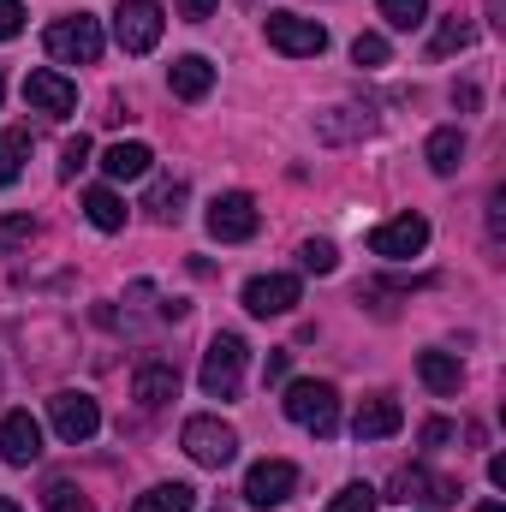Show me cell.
Wrapping results in <instances>:
<instances>
[{"instance_id":"obj_9","label":"cell","mask_w":506,"mask_h":512,"mask_svg":"<svg viewBox=\"0 0 506 512\" xmlns=\"http://www.w3.org/2000/svg\"><path fill=\"white\" fill-rule=\"evenodd\" d=\"M387 495L405 501V507H453V501H459V483L441 477V471H429V465H405Z\"/></svg>"},{"instance_id":"obj_38","label":"cell","mask_w":506,"mask_h":512,"mask_svg":"<svg viewBox=\"0 0 506 512\" xmlns=\"http://www.w3.org/2000/svg\"><path fill=\"white\" fill-rule=\"evenodd\" d=\"M453 108L477 114V108H483V90H477V84H453Z\"/></svg>"},{"instance_id":"obj_21","label":"cell","mask_w":506,"mask_h":512,"mask_svg":"<svg viewBox=\"0 0 506 512\" xmlns=\"http://www.w3.org/2000/svg\"><path fill=\"white\" fill-rule=\"evenodd\" d=\"M423 155H429V167H435L441 179H447V173H459V161H465V131H459V126L429 131V149H423Z\"/></svg>"},{"instance_id":"obj_39","label":"cell","mask_w":506,"mask_h":512,"mask_svg":"<svg viewBox=\"0 0 506 512\" xmlns=\"http://www.w3.org/2000/svg\"><path fill=\"white\" fill-rule=\"evenodd\" d=\"M30 233H36V227H30V221H24V215H12V221H6V227H0V239H6V245H18V239H30Z\"/></svg>"},{"instance_id":"obj_18","label":"cell","mask_w":506,"mask_h":512,"mask_svg":"<svg viewBox=\"0 0 506 512\" xmlns=\"http://www.w3.org/2000/svg\"><path fill=\"white\" fill-rule=\"evenodd\" d=\"M155 167V149L149 143H114L108 155H102V173L114 179V185H126V179H143Z\"/></svg>"},{"instance_id":"obj_15","label":"cell","mask_w":506,"mask_h":512,"mask_svg":"<svg viewBox=\"0 0 506 512\" xmlns=\"http://www.w3.org/2000/svg\"><path fill=\"white\" fill-rule=\"evenodd\" d=\"M131 399H137L143 411H161L167 399H179V370H173L167 358H143V364L131 370Z\"/></svg>"},{"instance_id":"obj_7","label":"cell","mask_w":506,"mask_h":512,"mask_svg":"<svg viewBox=\"0 0 506 512\" xmlns=\"http://www.w3.org/2000/svg\"><path fill=\"white\" fill-rule=\"evenodd\" d=\"M48 423H54V435H60L66 447H78V441H90V435L102 429V405H96L90 393L66 387V393L48 399Z\"/></svg>"},{"instance_id":"obj_3","label":"cell","mask_w":506,"mask_h":512,"mask_svg":"<svg viewBox=\"0 0 506 512\" xmlns=\"http://www.w3.org/2000/svg\"><path fill=\"white\" fill-rule=\"evenodd\" d=\"M197 382H203L209 399H239V387H245V340L239 334H215L209 352H203Z\"/></svg>"},{"instance_id":"obj_20","label":"cell","mask_w":506,"mask_h":512,"mask_svg":"<svg viewBox=\"0 0 506 512\" xmlns=\"http://www.w3.org/2000/svg\"><path fill=\"white\" fill-rule=\"evenodd\" d=\"M197 507V489L191 483H155V489H143L131 512H191Z\"/></svg>"},{"instance_id":"obj_4","label":"cell","mask_w":506,"mask_h":512,"mask_svg":"<svg viewBox=\"0 0 506 512\" xmlns=\"http://www.w3.org/2000/svg\"><path fill=\"white\" fill-rule=\"evenodd\" d=\"M262 36H268V48L286 54V60H316V54L328 48V30H322L316 18H298V12H268V18H262Z\"/></svg>"},{"instance_id":"obj_44","label":"cell","mask_w":506,"mask_h":512,"mask_svg":"<svg viewBox=\"0 0 506 512\" xmlns=\"http://www.w3.org/2000/svg\"><path fill=\"white\" fill-rule=\"evenodd\" d=\"M245 6H256V0H245Z\"/></svg>"},{"instance_id":"obj_16","label":"cell","mask_w":506,"mask_h":512,"mask_svg":"<svg viewBox=\"0 0 506 512\" xmlns=\"http://www.w3.org/2000/svg\"><path fill=\"white\" fill-rule=\"evenodd\" d=\"M399 423H405V411H399L393 393H370V399L352 411V435H358V441H387V435H399Z\"/></svg>"},{"instance_id":"obj_23","label":"cell","mask_w":506,"mask_h":512,"mask_svg":"<svg viewBox=\"0 0 506 512\" xmlns=\"http://www.w3.org/2000/svg\"><path fill=\"white\" fill-rule=\"evenodd\" d=\"M185 197H191L185 179H155L149 197H143V209H149L155 221H179V215H185Z\"/></svg>"},{"instance_id":"obj_22","label":"cell","mask_w":506,"mask_h":512,"mask_svg":"<svg viewBox=\"0 0 506 512\" xmlns=\"http://www.w3.org/2000/svg\"><path fill=\"white\" fill-rule=\"evenodd\" d=\"M84 215H90V227H102V233H120V227H126V203H120L114 185H96V191L84 197Z\"/></svg>"},{"instance_id":"obj_12","label":"cell","mask_w":506,"mask_h":512,"mask_svg":"<svg viewBox=\"0 0 506 512\" xmlns=\"http://www.w3.org/2000/svg\"><path fill=\"white\" fill-rule=\"evenodd\" d=\"M292 489H298V465L292 459H256L245 471V501L251 507H280Z\"/></svg>"},{"instance_id":"obj_19","label":"cell","mask_w":506,"mask_h":512,"mask_svg":"<svg viewBox=\"0 0 506 512\" xmlns=\"http://www.w3.org/2000/svg\"><path fill=\"white\" fill-rule=\"evenodd\" d=\"M417 376L429 393H459L465 387V364L453 352H417Z\"/></svg>"},{"instance_id":"obj_34","label":"cell","mask_w":506,"mask_h":512,"mask_svg":"<svg viewBox=\"0 0 506 512\" xmlns=\"http://www.w3.org/2000/svg\"><path fill=\"white\" fill-rule=\"evenodd\" d=\"M453 435H459V429H453L447 417H429V423H423V447H447Z\"/></svg>"},{"instance_id":"obj_11","label":"cell","mask_w":506,"mask_h":512,"mask_svg":"<svg viewBox=\"0 0 506 512\" xmlns=\"http://www.w3.org/2000/svg\"><path fill=\"white\" fill-rule=\"evenodd\" d=\"M423 245H429V221L423 215H393V221H381L376 233H370V251L387 256V262H411V256H423Z\"/></svg>"},{"instance_id":"obj_42","label":"cell","mask_w":506,"mask_h":512,"mask_svg":"<svg viewBox=\"0 0 506 512\" xmlns=\"http://www.w3.org/2000/svg\"><path fill=\"white\" fill-rule=\"evenodd\" d=\"M0 512H18V501H0Z\"/></svg>"},{"instance_id":"obj_36","label":"cell","mask_w":506,"mask_h":512,"mask_svg":"<svg viewBox=\"0 0 506 512\" xmlns=\"http://www.w3.org/2000/svg\"><path fill=\"white\" fill-rule=\"evenodd\" d=\"M215 6H221V0H179V18H185V24H203V18H215Z\"/></svg>"},{"instance_id":"obj_8","label":"cell","mask_w":506,"mask_h":512,"mask_svg":"<svg viewBox=\"0 0 506 512\" xmlns=\"http://www.w3.org/2000/svg\"><path fill=\"white\" fill-rule=\"evenodd\" d=\"M161 24H167L161 0H120L114 6V36H120L126 54H149L161 42Z\"/></svg>"},{"instance_id":"obj_37","label":"cell","mask_w":506,"mask_h":512,"mask_svg":"<svg viewBox=\"0 0 506 512\" xmlns=\"http://www.w3.org/2000/svg\"><path fill=\"white\" fill-rule=\"evenodd\" d=\"M501 233H506V191H495L489 197V239L501 245Z\"/></svg>"},{"instance_id":"obj_6","label":"cell","mask_w":506,"mask_h":512,"mask_svg":"<svg viewBox=\"0 0 506 512\" xmlns=\"http://www.w3.org/2000/svg\"><path fill=\"white\" fill-rule=\"evenodd\" d=\"M203 227H209V239H221V245H245L256 227H262V215H256V197H251V191H221V197L209 203Z\"/></svg>"},{"instance_id":"obj_5","label":"cell","mask_w":506,"mask_h":512,"mask_svg":"<svg viewBox=\"0 0 506 512\" xmlns=\"http://www.w3.org/2000/svg\"><path fill=\"white\" fill-rule=\"evenodd\" d=\"M179 447H185L197 465L221 471V465H233V453H239V429H233V423H221V417H185Z\"/></svg>"},{"instance_id":"obj_43","label":"cell","mask_w":506,"mask_h":512,"mask_svg":"<svg viewBox=\"0 0 506 512\" xmlns=\"http://www.w3.org/2000/svg\"><path fill=\"white\" fill-rule=\"evenodd\" d=\"M0 96H6V78H0Z\"/></svg>"},{"instance_id":"obj_25","label":"cell","mask_w":506,"mask_h":512,"mask_svg":"<svg viewBox=\"0 0 506 512\" xmlns=\"http://www.w3.org/2000/svg\"><path fill=\"white\" fill-rule=\"evenodd\" d=\"M471 42H477V24H471V18H459V12H453V18H441V24H435V36H429V48H435V54H465Z\"/></svg>"},{"instance_id":"obj_33","label":"cell","mask_w":506,"mask_h":512,"mask_svg":"<svg viewBox=\"0 0 506 512\" xmlns=\"http://www.w3.org/2000/svg\"><path fill=\"white\" fill-rule=\"evenodd\" d=\"M24 30V0H0V42H12Z\"/></svg>"},{"instance_id":"obj_29","label":"cell","mask_w":506,"mask_h":512,"mask_svg":"<svg viewBox=\"0 0 506 512\" xmlns=\"http://www.w3.org/2000/svg\"><path fill=\"white\" fill-rule=\"evenodd\" d=\"M298 262H304L310 274H334V268H340V251H334L328 239H304V245H298Z\"/></svg>"},{"instance_id":"obj_35","label":"cell","mask_w":506,"mask_h":512,"mask_svg":"<svg viewBox=\"0 0 506 512\" xmlns=\"http://www.w3.org/2000/svg\"><path fill=\"white\" fill-rule=\"evenodd\" d=\"M292 376V352H268V364H262V382H286Z\"/></svg>"},{"instance_id":"obj_1","label":"cell","mask_w":506,"mask_h":512,"mask_svg":"<svg viewBox=\"0 0 506 512\" xmlns=\"http://www.w3.org/2000/svg\"><path fill=\"white\" fill-rule=\"evenodd\" d=\"M102 18H90V12H72V18H54L48 24V36H42V48L60 60V66H96L102 60Z\"/></svg>"},{"instance_id":"obj_13","label":"cell","mask_w":506,"mask_h":512,"mask_svg":"<svg viewBox=\"0 0 506 512\" xmlns=\"http://www.w3.org/2000/svg\"><path fill=\"white\" fill-rule=\"evenodd\" d=\"M298 298H304L298 274H256V280H245V310L251 316H286Z\"/></svg>"},{"instance_id":"obj_17","label":"cell","mask_w":506,"mask_h":512,"mask_svg":"<svg viewBox=\"0 0 506 512\" xmlns=\"http://www.w3.org/2000/svg\"><path fill=\"white\" fill-rule=\"evenodd\" d=\"M167 90H173L179 102H203V96L215 90V66H209L203 54H179V60L167 66Z\"/></svg>"},{"instance_id":"obj_32","label":"cell","mask_w":506,"mask_h":512,"mask_svg":"<svg viewBox=\"0 0 506 512\" xmlns=\"http://www.w3.org/2000/svg\"><path fill=\"white\" fill-rule=\"evenodd\" d=\"M78 167H90V137H84V131H78V137L60 149V179H72Z\"/></svg>"},{"instance_id":"obj_28","label":"cell","mask_w":506,"mask_h":512,"mask_svg":"<svg viewBox=\"0 0 506 512\" xmlns=\"http://www.w3.org/2000/svg\"><path fill=\"white\" fill-rule=\"evenodd\" d=\"M376 6L393 30H417V24L429 18V0H376Z\"/></svg>"},{"instance_id":"obj_24","label":"cell","mask_w":506,"mask_h":512,"mask_svg":"<svg viewBox=\"0 0 506 512\" xmlns=\"http://www.w3.org/2000/svg\"><path fill=\"white\" fill-rule=\"evenodd\" d=\"M24 161H30V131L6 126L0 131V185H12V179L24 173Z\"/></svg>"},{"instance_id":"obj_10","label":"cell","mask_w":506,"mask_h":512,"mask_svg":"<svg viewBox=\"0 0 506 512\" xmlns=\"http://www.w3.org/2000/svg\"><path fill=\"white\" fill-rule=\"evenodd\" d=\"M24 102H30V114L66 120V114L78 108V84H72L66 72H54V66H36V72L24 78Z\"/></svg>"},{"instance_id":"obj_27","label":"cell","mask_w":506,"mask_h":512,"mask_svg":"<svg viewBox=\"0 0 506 512\" xmlns=\"http://www.w3.org/2000/svg\"><path fill=\"white\" fill-rule=\"evenodd\" d=\"M42 507H48V512H96L90 501H84V489H78V483H66V477H54V483L42 489Z\"/></svg>"},{"instance_id":"obj_40","label":"cell","mask_w":506,"mask_h":512,"mask_svg":"<svg viewBox=\"0 0 506 512\" xmlns=\"http://www.w3.org/2000/svg\"><path fill=\"white\" fill-rule=\"evenodd\" d=\"M489 483H495V489H506V453H495V459H489Z\"/></svg>"},{"instance_id":"obj_14","label":"cell","mask_w":506,"mask_h":512,"mask_svg":"<svg viewBox=\"0 0 506 512\" xmlns=\"http://www.w3.org/2000/svg\"><path fill=\"white\" fill-rule=\"evenodd\" d=\"M0 459L6 465H36L42 459V423L30 411H6L0 417Z\"/></svg>"},{"instance_id":"obj_2","label":"cell","mask_w":506,"mask_h":512,"mask_svg":"<svg viewBox=\"0 0 506 512\" xmlns=\"http://www.w3.org/2000/svg\"><path fill=\"white\" fill-rule=\"evenodd\" d=\"M286 417L298 429H310L316 441H328V435H340V393L328 382H292L286 387Z\"/></svg>"},{"instance_id":"obj_31","label":"cell","mask_w":506,"mask_h":512,"mask_svg":"<svg viewBox=\"0 0 506 512\" xmlns=\"http://www.w3.org/2000/svg\"><path fill=\"white\" fill-rule=\"evenodd\" d=\"M352 60H358L364 72H376V66H387V36H376V30H364V36L352 42Z\"/></svg>"},{"instance_id":"obj_41","label":"cell","mask_w":506,"mask_h":512,"mask_svg":"<svg viewBox=\"0 0 506 512\" xmlns=\"http://www.w3.org/2000/svg\"><path fill=\"white\" fill-rule=\"evenodd\" d=\"M477 512H506V507H501V501H483V507H477Z\"/></svg>"},{"instance_id":"obj_30","label":"cell","mask_w":506,"mask_h":512,"mask_svg":"<svg viewBox=\"0 0 506 512\" xmlns=\"http://www.w3.org/2000/svg\"><path fill=\"white\" fill-rule=\"evenodd\" d=\"M376 501H381V495L370 489V483H346V489L328 501V512H376Z\"/></svg>"},{"instance_id":"obj_26","label":"cell","mask_w":506,"mask_h":512,"mask_svg":"<svg viewBox=\"0 0 506 512\" xmlns=\"http://www.w3.org/2000/svg\"><path fill=\"white\" fill-rule=\"evenodd\" d=\"M316 131H322L328 143H346V137H364L370 120H364L358 108H328V114H316Z\"/></svg>"}]
</instances>
